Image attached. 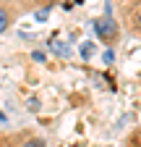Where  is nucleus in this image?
Masks as SVG:
<instances>
[{
    "label": "nucleus",
    "mask_w": 141,
    "mask_h": 147,
    "mask_svg": "<svg viewBox=\"0 0 141 147\" xmlns=\"http://www.w3.org/2000/svg\"><path fill=\"white\" fill-rule=\"evenodd\" d=\"M24 13H29V11L24 8L21 0H0V34L8 32L11 24L16 18H21Z\"/></svg>",
    "instance_id": "1"
},
{
    "label": "nucleus",
    "mask_w": 141,
    "mask_h": 147,
    "mask_svg": "<svg viewBox=\"0 0 141 147\" xmlns=\"http://www.w3.org/2000/svg\"><path fill=\"white\" fill-rule=\"evenodd\" d=\"M94 34L99 37L104 45H115L120 40V24L115 21L112 16H102V18L94 21Z\"/></svg>",
    "instance_id": "2"
},
{
    "label": "nucleus",
    "mask_w": 141,
    "mask_h": 147,
    "mask_svg": "<svg viewBox=\"0 0 141 147\" xmlns=\"http://www.w3.org/2000/svg\"><path fill=\"white\" fill-rule=\"evenodd\" d=\"M0 147H47V142L34 131H16L8 137H0Z\"/></svg>",
    "instance_id": "3"
},
{
    "label": "nucleus",
    "mask_w": 141,
    "mask_h": 147,
    "mask_svg": "<svg viewBox=\"0 0 141 147\" xmlns=\"http://www.w3.org/2000/svg\"><path fill=\"white\" fill-rule=\"evenodd\" d=\"M123 16H126L128 29H131L136 37H141V3H131V5H126Z\"/></svg>",
    "instance_id": "4"
},
{
    "label": "nucleus",
    "mask_w": 141,
    "mask_h": 147,
    "mask_svg": "<svg viewBox=\"0 0 141 147\" xmlns=\"http://www.w3.org/2000/svg\"><path fill=\"white\" fill-rule=\"evenodd\" d=\"M21 3H24L26 11H37V5H42V8H52V3H55V0H21Z\"/></svg>",
    "instance_id": "5"
},
{
    "label": "nucleus",
    "mask_w": 141,
    "mask_h": 147,
    "mask_svg": "<svg viewBox=\"0 0 141 147\" xmlns=\"http://www.w3.org/2000/svg\"><path fill=\"white\" fill-rule=\"evenodd\" d=\"M50 50L55 53V55H60V58H70V47H65L63 42H52V45H50Z\"/></svg>",
    "instance_id": "6"
},
{
    "label": "nucleus",
    "mask_w": 141,
    "mask_h": 147,
    "mask_svg": "<svg viewBox=\"0 0 141 147\" xmlns=\"http://www.w3.org/2000/svg\"><path fill=\"white\" fill-rule=\"evenodd\" d=\"M94 53V47H92V42H84V47H81V55L84 58H89V55Z\"/></svg>",
    "instance_id": "7"
},
{
    "label": "nucleus",
    "mask_w": 141,
    "mask_h": 147,
    "mask_svg": "<svg viewBox=\"0 0 141 147\" xmlns=\"http://www.w3.org/2000/svg\"><path fill=\"white\" fill-rule=\"evenodd\" d=\"M47 13H50V8H39V11H34L37 21H45V18H47Z\"/></svg>",
    "instance_id": "8"
},
{
    "label": "nucleus",
    "mask_w": 141,
    "mask_h": 147,
    "mask_svg": "<svg viewBox=\"0 0 141 147\" xmlns=\"http://www.w3.org/2000/svg\"><path fill=\"white\" fill-rule=\"evenodd\" d=\"M128 147H141V139H136V137H131V142H128Z\"/></svg>",
    "instance_id": "9"
},
{
    "label": "nucleus",
    "mask_w": 141,
    "mask_h": 147,
    "mask_svg": "<svg viewBox=\"0 0 141 147\" xmlns=\"http://www.w3.org/2000/svg\"><path fill=\"white\" fill-rule=\"evenodd\" d=\"M133 137H136V139H141V129H138V131H136V134H133Z\"/></svg>",
    "instance_id": "10"
},
{
    "label": "nucleus",
    "mask_w": 141,
    "mask_h": 147,
    "mask_svg": "<svg viewBox=\"0 0 141 147\" xmlns=\"http://www.w3.org/2000/svg\"><path fill=\"white\" fill-rule=\"evenodd\" d=\"M133 3H141V0H133Z\"/></svg>",
    "instance_id": "11"
}]
</instances>
